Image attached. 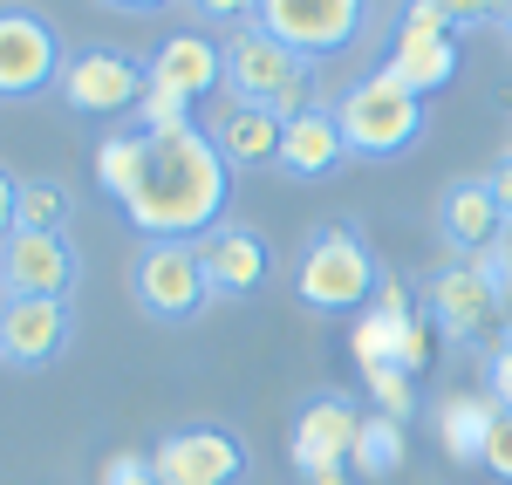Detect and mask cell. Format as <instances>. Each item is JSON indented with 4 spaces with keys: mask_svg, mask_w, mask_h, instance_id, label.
Listing matches in <instances>:
<instances>
[{
    "mask_svg": "<svg viewBox=\"0 0 512 485\" xmlns=\"http://www.w3.org/2000/svg\"><path fill=\"white\" fill-rule=\"evenodd\" d=\"M342 158H349V144H342L335 103H315V110H301V117L280 130V171L287 178H328Z\"/></svg>",
    "mask_w": 512,
    "mask_h": 485,
    "instance_id": "obj_19",
    "label": "cell"
},
{
    "mask_svg": "<svg viewBox=\"0 0 512 485\" xmlns=\"http://www.w3.org/2000/svg\"><path fill=\"white\" fill-rule=\"evenodd\" d=\"M76 335L69 301H35V294H7L0 301V363L7 369H41L55 363Z\"/></svg>",
    "mask_w": 512,
    "mask_h": 485,
    "instance_id": "obj_13",
    "label": "cell"
},
{
    "mask_svg": "<svg viewBox=\"0 0 512 485\" xmlns=\"http://www.w3.org/2000/svg\"><path fill=\"white\" fill-rule=\"evenodd\" d=\"M355 431H362V410L349 397H315V404L294 417V438H287V458L294 472L315 479H342V465L355 458Z\"/></svg>",
    "mask_w": 512,
    "mask_h": 485,
    "instance_id": "obj_12",
    "label": "cell"
},
{
    "mask_svg": "<svg viewBox=\"0 0 512 485\" xmlns=\"http://www.w3.org/2000/svg\"><path fill=\"white\" fill-rule=\"evenodd\" d=\"M137 130H144V137H171V130H192V103L151 82V89H144V103H137Z\"/></svg>",
    "mask_w": 512,
    "mask_h": 485,
    "instance_id": "obj_26",
    "label": "cell"
},
{
    "mask_svg": "<svg viewBox=\"0 0 512 485\" xmlns=\"http://www.w3.org/2000/svg\"><path fill=\"white\" fill-rule=\"evenodd\" d=\"M151 82L158 89H171V96H185V103H198V96H212V89H226V48L212 35H164L158 48H151Z\"/></svg>",
    "mask_w": 512,
    "mask_h": 485,
    "instance_id": "obj_16",
    "label": "cell"
},
{
    "mask_svg": "<svg viewBox=\"0 0 512 485\" xmlns=\"http://www.w3.org/2000/svg\"><path fill=\"white\" fill-rule=\"evenodd\" d=\"M349 349L362 369H410V376H424L431 369V328L417 322V308H410V294H403V281H390L383 274V287H376V301L355 315L349 328Z\"/></svg>",
    "mask_w": 512,
    "mask_h": 485,
    "instance_id": "obj_6",
    "label": "cell"
},
{
    "mask_svg": "<svg viewBox=\"0 0 512 485\" xmlns=\"http://www.w3.org/2000/svg\"><path fill=\"white\" fill-rule=\"evenodd\" d=\"M151 465H158L164 485H239L246 479V445L226 424H185V431L158 438Z\"/></svg>",
    "mask_w": 512,
    "mask_h": 485,
    "instance_id": "obj_10",
    "label": "cell"
},
{
    "mask_svg": "<svg viewBox=\"0 0 512 485\" xmlns=\"http://www.w3.org/2000/svg\"><path fill=\"white\" fill-rule=\"evenodd\" d=\"M62 35L28 14V7H0V103H35L62 82Z\"/></svg>",
    "mask_w": 512,
    "mask_h": 485,
    "instance_id": "obj_9",
    "label": "cell"
},
{
    "mask_svg": "<svg viewBox=\"0 0 512 485\" xmlns=\"http://www.w3.org/2000/svg\"><path fill=\"white\" fill-rule=\"evenodd\" d=\"M198 260H205L212 301H246V294H260V287H267V267H274L267 240H260L253 226H233V219L198 240Z\"/></svg>",
    "mask_w": 512,
    "mask_h": 485,
    "instance_id": "obj_14",
    "label": "cell"
},
{
    "mask_svg": "<svg viewBox=\"0 0 512 485\" xmlns=\"http://www.w3.org/2000/svg\"><path fill=\"white\" fill-rule=\"evenodd\" d=\"M62 103L76 110V117H137V103H144V89H151V69L137 62V55H123V48H76L69 62H62Z\"/></svg>",
    "mask_w": 512,
    "mask_h": 485,
    "instance_id": "obj_8",
    "label": "cell"
},
{
    "mask_svg": "<svg viewBox=\"0 0 512 485\" xmlns=\"http://www.w3.org/2000/svg\"><path fill=\"white\" fill-rule=\"evenodd\" d=\"M383 287V267L355 226H315L294 260V294L315 315H362Z\"/></svg>",
    "mask_w": 512,
    "mask_h": 485,
    "instance_id": "obj_3",
    "label": "cell"
},
{
    "mask_svg": "<svg viewBox=\"0 0 512 485\" xmlns=\"http://www.w3.org/2000/svg\"><path fill=\"white\" fill-rule=\"evenodd\" d=\"M226 96L246 103V110H274L280 123H294L301 110H315V62L280 48L267 28L239 21L226 35Z\"/></svg>",
    "mask_w": 512,
    "mask_h": 485,
    "instance_id": "obj_2",
    "label": "cell"
},
{
    "mask_svg": "<svg viewBox=\"0 0 512 485\" xmlns=\"http://www.w3.org/2000/svg\"><path fill=\"white\" fill-rule=\"evenodd\" d=\"M130 294L151 322L178 328L198 322L212 287H205V260H198V240H144L137 260H130Z\"/></svg>",
    "mask_w": 512,
    "mask_h": 485,
    "instance_id": "obj_5",
    "label": "cell"
},
{
    "mask_svg": "<svg viewBox=\"0 0 512 485\" xmlns=\"http://www.w3.org/2000/svg\"><path fill=\"white\" fill-rule=\"evenodd\" d=\"M315 485H349V479H315Z\"/></svg>",
    "mask_w": 512,
    "mask_h": 485,
    "instance_id": "obj_34",
    "label": "cell"
},
{
    "mask_svg": "<svg viewBox=\"0 0 512 485\" xmlns=\"http://www.w3.org/2000/svg\"><path fill=\"white\" fill-rule=\"evenodd\" d=\"M485 472L512 485V410H499V424H492V445H485Z\"/></svg>",
    "mask_w": 512,
    "mask_h": 485,
    "instance_id": "obj_30",
    "label": "cell"
},
{
    "mask_svg": "<svg viewBox=\"0 0 512 485\" xmlns=\"http://www.w3.org/2000/svg\"><path fill=\"white\" fill-rule=\"evenodd\" d=\"M499 315V294L485 287L472 260H451V267H437L431 274V322L451 335V342H478L485 328Z\"/></svg>",
    "mask_w": 512,
    "mask_h": 485,
    "instance_id": "obj_15",
    "label": "cell"
},
{
    "mask_svg": "<svg viewBox=\"0 0 512 485\" xmlns=\"http://www.w3.org/2000/svg\"><path fill=\"white\" fill-rule=\"evenodd\" d=\"M362 390L376 397V410H383V417L410 424V410H417V376H410V369H396V363H383V369H362Z\"/></svg>",
    "mask_w": 512,
    "mask_h": 485,
    "instance_id": "obj_25",
    "label": "cell"
},
{
    "mask_svg": "<svg viewBox=\"0 0 512 485\" xmlns=\"http://www.w3.org/2000/svg\"><path fill=\"white\" fill-rule=\"evenodd\" d=\"M499 28H506V41H512V7H499Z\"/></svg>",
    "mask_w": 512,
    "mask_h": 485,
    "instance_id": "obj_33",
    "label": "cell"
},
{
    "mask_svg": "<svg viewBox=\"0 0 512 485\" xmlns=\"http://www.w3.org/2000/svg\"><path fill=\"white\" fill-rule=\"evenodd\" d=\"M14 199H21V178H14V171H0V240L14 233Z\"/></svg>",
    "mask_w": 512,
    "mask_h": 485,
    "instance_id": "obj_32",
    "label": "cell"
},
{
    "mask_svg": "<svg viewBox=\"0 0 512 485\" xmlns=\"http://www.w3.org/2000/svg\"><path fill=\"white\" fill-rule=\"evenodd\" d=\"M226 199H233V164L219 158L212 130H171L151 137V158L137 192L123 199V219L144 240H205L212 226H226Z\"/></svg>",
    "mask_w": 512,
    "mask_h": 485,
    "instance_id": "obj_1",
    "label": "cell"
},
{
    "mask_svg": "<svg viewBox=\"0 0 512 485\" xmlns=\"http://www.w3.org/2000/svg\"><path fill=\"white\" fill-rule=\"evenodd\" d=\"M0 301H7V274H0Z\"/></svg>",
    "mask_w": 512,
    "mask_h": 485,
    "instance_id": "obj_35",
    "label": "cell"
},
{
    "mask_svg": "<svg viewBox=\"0 0 512 485\" xmlns=\"http://www.w3.org/2000/svg\"><path fill=\"white\" fill-rule=\"evenodd\" d=\"M383 76L403 82L410 96L444 89V82L458 76V35H437V28H410V21H396L390 55H383Z\"/></svg>",
    "mask_w": 512,
    "mask_h": 485,
    "instance_id": "obj_17",
    "label": "cell"
},
{
    "mask_svg": "<svg viewBox=\"0 0 512 485\" xmlns=\"http://www.w3.org/2000/svg\"><path fill=\"white\" fill-rule=\"evenodd\" d=\"M485 397L499 410H512V335H499V342L485 349Z\"/></svg>",
    "mask_w": 512,
    "mask_h": 485,
    "instance_id": "obj_28",
    "label": "cell"
},
{
    "mask_svg": "<svg viewBox=\"0 0 512 485\" xmlns=\"http://www.w3.org/2000/svg\"><path fill=\"white\" fill-rule=\"evenodd\" d=\"M280 130L287 123L274 110H246V103H226V117L212 123V144L233 171H253V164H280Z\"/></svg>",
    "mask_w": 512,
    "mask_h": 485,
    "instance_id": "obj_21",
    "label": "cell"
},
{
    "mask_svg": "<svg viewBox=\"0 0 512 485\" xmlns=\"http://www.w3.org/2000/svg\"><path fill=\"white\" fill-rule=\"evenodd\" d=\"M437 233L458 246V260H478L485 246L512 233L499 199H492V185L485 178H458V185H444V199H437Z\"/></svg>",
    "mask_w": 512,
    "mask_h": 485,
    "instance_id": "obj_18",
    "label": "cell"
},
{
    "mask_svg": "<svg viewBox=\"0 0 512 485\" xmlns=\"http://www.w3.org/2000/svg\"><path fill=\"white\" fill-rule=\"evenodd\" d=\"M76 199L48 178H21V199H14V233H69Z\"/></svg>",
    "mask_w": 512,
    "mask_h": 485,
    "instance_id": "obj_24",
    "label": "cell"
},
{
    "mask_svg": "<svg viewBox=\"0 0 512 485\" xmlns=\"http://www.w3.org/2000/svg\"><path fill=\"white\" fill-rule=\"evenodd\" d=\"M246 21L267 28L280 48H294L301 62H321V55H342L362 35L369 7L362 0H260V7H246Z\"/></svg>",
    "mask_w": 512,
    "mask_h": 485,
    "instance_id": "obj_7",
    "label": "cell"
},
{
    "mask_svg": "<svg viewBox=\"0 0 512 485\" xmlns=\"http://www.w3.org/2000/svg\"><path fill=\"white\" fill-rule=\"evenodd\" d=\"M103 485H164V479H158V465H151V451H117L103 465Z\"/></svg>",
    "mask_w": 512,
    "mask_h": 485,
    "instance_id": "obj_29",
    "label": "cell"
},
{
    "mask_svg": "<svg viewBox=\"0 0 512 485\" xmlns=\"http://www.w3.org/2000/svg\"><path fill=\"white\" fill-rule=\"evenodd\" d=\"M485 185H492V199H499V212H506V226H512V151L492 164V178H485Z\"/></svg>",
    "mask_w": 512,
    "mask_h": 485,
    "instance_id": "obj_31",
    "label": "cell"
},
{
    "mask_svg": "<svg viewBox=\"0 0 512 485\" xmlns=\"http://www.w3.org/2000/svg\"><path fill=\"white\" fill-rule=\"evenodd\" d=\"M0 274H7V294L69 301L82 281V253L69 233H7L0 240Z\"/></svg>",
    "mask_w": 512,
    "mask_h": 485,
    "instance_id": "obj_11",
    "label": "cell"
},
{
    "mask_svg": "<svg viewBox=\"0 0 512 485\" xmlns=\"http://www.w3.org/2000/svg\"><path fill=\"white\" fill-rule=\"evenodd\" d=\"M144 158H151V137L144 130H110L96 144V192L123 205L137 192V178H144Z\"/></svg>",
    "mask_w": 512,
    "mask_h": 485,
    "instance_id": "obj_22",
    "label": "cell"
},
{
    "mask_svg": "<svg viewBox=\"0 0 512 485\" xmlns=\"http://www.w3.org/2000/svg\"><path fill=\"white\" fill-rule=\"evenodd\" d=\"M403 451H410L403 424L383 417V410H369L362 431H355V458H349V465L362 472V479H390V472H403Z\"/></svg>",
    "mask_w": 512,
    "mask_h": 485,
    "instance_id": "obj_23",
    "label": "cell"
},
{
    "mask_svg": "<svg viewBox=\"0 0 512 485\" xmlns=\"http://www.w3.org/2000/svg\"><path fill=\"white\" fill-rule=\"evenodd\" d=\"M472 267L485 274V287H492V294H499V308H506V301H512V233H499V240L485 246Z\"/></svg>",
    "mask_w": 512,
    "mask_h": 485,
    "instance_id": "obj_27",
    "label": "cell"
},
{
    "mask_svg": "<svg viewBox=\"0 0 512 485\" xmlns=\"http://www.w3.org/2000/svg\"><path fill=\"white\" fill-rule=\"evenodd\" d=\"M335 123H342L349 158H403L424 137V96H410L403 82L369 69L362 82H349L335 96Z\"/></svg>",
    "mask_w": 512,
    "mask_h": 485,
    "instance_id": "obj_4",
    "label": "cell"
},
{
    "mask_svg": "<svg viewBox=\"0 0 512 485\" xmlns=\"http://www.w3.org/2000/svg\"><path fill=\"white\" fill-rule=\"evenodd\" d=\"M492 424H499V404L485 390H458V397L437 404V445L451 451V465H485Z\"/></svg>",
    "mask_w": 512,
    "mask_h": 485,
    "instance_id": "obj_20",
    "label": "cell"
}]
</instances>
